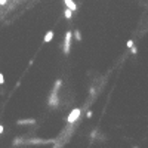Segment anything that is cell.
Returning <instances> with one entry per match:
<instances>
[{
    "label": "cell",
    "instance_id": "cell-1",
    "mask_svg": "<svg viewBox=\"0 0 148 148\" xmlns=\"http://www.w3.org/2000/svg\"><path fill=\"white\" fill-rule=\"evenodd\" d=\"M71 39H73V34L71 31H67L65 33V40H64V54H70V48H71Z\"/></svg>",
    "mask_w": 148,
    "mask_h": 148
},
{
    "label": "cell",
    "instance_id": "cell-2",
    "mask_svg": "<svg viewBox=\"0 0 148 148\" xmlns=\"http://www.w3.org/2000/svg\"><path fill=\"white\" fill-rule=\"evenodd\" d=\"M80 114H82V110H80V108H74L71 113H70V116H68L67 121H68L70 125H71V123H74V121H76L77 119L80 117Z\"/></svg>",
    "mask_w": 148,
    "mask_h": 148
},
{
    "label": "cell",
    "instance_id": "cell-3",
    "mask_svg": "<svg viewBox=\"0 0 148 148\" xmlns=\"http://www.w3.org/2000/svg\"><path fill=\"white\" fill-rule=\"evenodd\" d=\"M64 3H65V6H67V9H70L71 12H74V11L77 9V5L74 3V0H64Z\"/></svg>",
    "mask_w": 148,
    "mask_h": 148
},
{
    "label": "cell",
    "instance_id": "cell-4",
    "mask_svg": "<svg viewBox=\"0 0 148 148\" xmlns=\"http://www.w3.org/2000/svg\"><path fill=\"white\" fill-rule=\"evenodd\" d=\"M54 36H55V33L54 31H48L46 34H45V39H43V42H45V43H49V42H52V39H54Z\"/></svg>",
    "mask_w": 148,
    "mask_h": 148
},
{
    "label": "cell",
    "instance_id": "cell-5",
    "mask_svg": "<svg viewBox=\"0 0 148 148\" xmlns=\"http://www.w3.org/2000/svg\"><path fill=\"white\" fill-rule=\"evenodd\" d=\"M64 16H65L67 19H71V16H73V12L70 11V9H65V11H64Z\"/></svg>",
    "mask_w": 148,
    "mask_h": 148
},
{
    "label": "cell",
    "instance_id": "cell-6",
    "mask_svg": "<svg viewBox=\"0 0 148 148\" xmlns=\"http://www.w3.org/2000/svg\"><path fill=\"white\" fill-rule=\"evenodd\" d=\"M126 46H127V48H133V42H132V40H127Z\"/></svg>",
    "mask_w": 148,
    "mask_h": 148
},
{
    "label": "cell",
    "instance_id": "cell-7",
    "mask_svg": "<svg viewBox=\"0 0 148 148\" xmlns=\"http://www.w3.org/2000/svg\"><path fill=\"white\" fill-rule=\"evenodd\" d=\"M3 83H5V76L0 73V84H3Z\"/></svg>",
    "mask_w": 148,
    "mask_h": 148
},
{
    "label": "cell",
    "instance_id": "cell-8",
    "mask_svg": "<svg viewBox=\"0 0 148 148\" xmlns=\"http://www.w3.org/2000/svg\"><path fill=\"white\" fill-rule=\"evenodd\" d=\"M76 39L79 40V42L82 40V36H80V33H79V31H76Z\"/></svg>",
    "mask_w": 148,
    "mask_h": 148
},
{
    "label": "cell",
    "instance_id": "cell-9",
    "mask_svg": "<svg viewBox=\"0 0 148 148\" xmlns=\"http://www.w3.org/2000/svg\"><path fill=\"white\" fill-rule=\"evenodd\" d=\"M18 123H34V120H24V121H18Z\"/></svg>",
    "mask_w": 148,
    "mask_h": 148
},
{
    "label": "cell",
    "instance_id": "cell-10",
    "mask_svg": "<svg viewBox=\"0 0 148 148\" xmlns=\"http://www.w3.org/2000/svg\"><path fill=\"white\" fill-rule=\"evenodd\" d=\"M6 2H7V0H0V6H3V5H6Z\"/></svg>",
    "mask_w": 148,
    "mask_h": 148
},
{
    "label": "cell",
    "instance_id": "cell-11",
    "mask_svg": "<svg viewBox=\"0 0 148 148\" xmlns=\"http://www.w3.org/2000/svg\"><path fill=\"white\" fill-rule=\"evenodd\" d=\"M3 130H5V127H3L2 125H0V135H2V133H3Z\"/></svg>",
    "mask_w": 148,
    "mask_h": 148
}]
</instances>
